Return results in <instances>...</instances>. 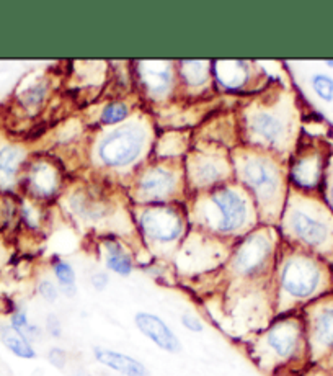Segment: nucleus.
Returning a JSON list of instances; mask_svg holds the SVG:
<instances>
[{
  "label": "nucleus",
  "mask_w": 333,
  "mask_h": 376,
  "mask_svg": "<svg viewBox=\"0 0 333 376\" xmlns=\"http://www.w3.org/2000/svg\"><path fill=\"white\" fill-rule=\"evenodd\" d=\"M74 376H90V373H89V371H85V370H77L74 373Z\"/></svg>",
  "instance_id": "nucleus-33"
},
{
  "label": "nucleus",
  "mask_w": 333,
  "mask_h": 376,
  "mask_svg": "<svg viewBox=\"0 0 333 376\" xmlns=\"http://www.w3.org/2000/svg\"><path fill=\"white\" fill-rule=\"evenodd\" d=\"M144 231L154 239L170 242L180 236L181 221L175 211L167 208L147 210L141 218Z\"/></svg>",
  "instance_id": "nucleus-5"
},
{
  "label": "nucleus",
  "mask_w": 333,
  "mask_h": 376,
  "mask_svg": "<svg viewBox=\"0 0 333 376\" xmlns=\"http://www.w3.org/2000/svg\"><path fill=\"white\" fill-rule=\"evenodd\" d=\"M181 76H183L185 80L190 82V84L199 85L206 80L208 69L199 61H185L183 67H181Z\"/></svg>",
  "instance_id": "nucleus-23"
},
{
  "label": "nucleus",
  "mask_w": 333,
  "mask_h": 376,
  "mask_svg": "<svg viewBox=\"0 0 333 376\" xmlns=\"http://www.w3.org/2000/svg\"><path fill=\"white\" fill-rule=\"evenodd\" d=\"M54 277H56L59 287H61L62 295L72 298L75 295V272L74 268L71 267L69 264L64 262V260H59V262L54 264L53 267Z\"/></svg>",
  "instance_id": "nucleus-21"
},
{
  "label": "nucleus",
  "mask_w": 333,
  "mask_h": 376,
  "mask_svg": "<svg viewBox=\"0 0 333 376\" xmlns=\"http://www.w3.org/2000/svg\"><path fill=\"white\" fill-rule=\"evenodd\" d=\"M268 255H270L268 239H264L263 236H252L242 244L239 252H237L234 267L244 277H252L263 268Z\"/></svg>",
  "instance_id": "nucleus-6"
},
{
  "label": "nucleus",
  "mask_w": 333,
  "mask_h": 376,
  "mask_svg": "<svg viewBox=\"0 0 333 376\" xmlns=\"http://www.w3.org/2000/svg\"><path fill=\"white\" fill-rule=\"evenodd\" d=\"M127 114V108L126 105L123 103H113L103 110L102 113V120L108 125H113V123H120L126 118Z\"/></svg>",
  "instance_id": "nucleus-25"
},
{
  "label": "nucleus",
  "mask_w": 333,
  "mask_h": 376,
  "mask_svg": "<svg viewBox=\"0 0 333 376\" xmlns=\"http://www.w3.org/2000/svg\"><path fill=\"white\" fill-rule=\"evenodd\" d=\"M0 342L3 343V347H6L8 352H12L13 355L18 357V359H36V350L33 345H31V342L21 336L20 332L15 331L10 324L0 325Z\"/></svg>",
  "instance_id": "nucleus-14"
},
{
  "label": "nucleus",
  "mask_w": 333,
  "mask_h": 376,
  "mask_svg": "<svg viewBox=\"0 0 333 376\" xmlns=\"http://www.w3.org/2000/svg\"><path fill=\"white\" fill-rule=\"evenodd\" d=\"M321 176V166L316 157H305L300 159L293 169L294 180L300 187H314Z\"/></svg>",
  "instance_id": "nucleus-18"
},
{
  "label": "nucleus",
  "mask_w": 333,
  "mask_h": 376,
  "mask_svg": "<svg viewBox=\"0 0 333 376\" xmlns=\"http://www.w3.org/2000/svg\"><path fill=\"white\" fill-rule=\"evenodd\" d=\"M325 64H327V66H332L333 67V61H325Z\"/></svg>",
  "instance_id": "nucleus-34"
},
{
  "label": "nucleus",
  "mask_w": 333,
  "mask_h": 376,
  "mask_svg": "<svg viewBox=\"0 0 333 376\" xmlns=\"http://www.w3.org/2000/svg\"><path fill=\"white\" fill-rule=\"evenodd\" d=\"M322 282V268L307 257L289 259L282 265L280 273L281 290L294 300H309V298L317 295Z\"/></svg>",
  "instance_id": "nucleus-1"
},
{
  "label": "nucleus",
  "mask_w": 333,
  "mask_h": 376,
  "mask_svg": "<svg viewBox=\"0 0 333 376\" xmlns=\"http://www.w3.org/2000/svg\"><path fill=\"white\" fill-rule=\"evenodd\" d=\"M134 324L143 336L147 337L150 342H154L162 350L168 352V354H179L181 350L180 339L159 316L143 311V313L134 316Z\"/></svg>",
  "instance_id": "nucleus-4"
},
{
  "label": "nucleus",
  "mask_w": 333,
  "mask_h": 376,
  "mask_svg": "<svg viewBox=\"0 0 333 376\" xmlns=\"http://www.w3.org/2000/svg\"><path fill=\"white\" fill-rule=\"evenodd\" d=\"M291 224H293L294 232L298 234L299 239L304 241L307 246L318 247L327 241L328 229L325 224L303 213V211H296L291 218Z\"/></svg>",
  "instance_id": "nucleus-11"
},
{
  "label": "nucleus",
  "mask_w": 333,
  "mask_h": 376,
  "mask_svg": "<svg viewBox=\"0 0 333 376\" xmlns=\"http://www.w3.org/2000/svg\"><path fill=\"white\" fill-rule=\"evenodd\" d=\"M198 178L201 183H211L216 182L221 172H219V167L214 162H204L198 167Z\"/></svg>",
  "instance_id": "nucleus-26"
},
{
  "label": "nucleus",
  "mask_w": 333,
  "mask_h": 376,
  "mask_svg": "<svg viewBox=\"0 0 333 376\" xmlns=\"http://www.w3.org/2000/svg\"><path fill=\"white\" fill-rule=\"evenodd\" d=\"M213 200L222 214L221 223H219V229L222 232L235 231L237 228L242 226V223L245 221L247 210H245V203L239 195L231 190H221L217 195H214Z\"/></svg>",
  "instance_id": "nucleus-8"
},
{
  "label": "nucleus",
  "mask_w": 333,
  "mask_h": 376,
  "mask_svg": "<svg viewBox=\"0 0 333 376\" xmlns=\"http://www.w3.org/2000/svg\"><path fill=\"white\" fill-rule=\"evenodd\" d=\"M141 76H143L145 85H147L150 92H154V94H162V92H165L168 79H170V77H168L167 67L159 66V64L154 62L143 64Z\"/></svg>",
  "instance_id": "nucleus-16"
},
{
  "label": "nucleus",
  "mask_w": 333,
  "mask_h": 376,
  "mask_svg": "<svg viewBox=\"0 0 333 376\" xmlns=\"http://www.w3.org/2000/svg\"><path fill=\"white\" fill-rule=\"evenodd\" d=\"M144 137L138 128H121L107 136L100 146V157L107 166L121 167L138 157Z\"/></svg>",
  "instance_id": "nucleus-3"
},
{
  "label": "nucleus",
  "mask_w": 333,
  "mask_h": 376,
  "mask_svg": "<svg viewBox=\"0 0 333 376\" xmlns=\"http://www.w3.org/2000/svg\"><path fill=\"white\" fill-rule=\"evenodd\" d=\"M12 325L13 329H15V331H18L21 334V336L28 339V341H35V339H38L39 337V327H36V325H33L28 321V316H26V313L24 309H18L15 311V313H13L10 316V323H8Z\"/></svg>",
  "instance_id": "nucleus-22"
},
{
  "label": "nucleus",
  "mask_w": 333,
  "mask_h": 376,
  "mask_svg": "<svg viewBox=\"0 0 333 376\" xmlns=\"http://www.w3.org/2000/svg\"><path fill=\"white\" fill-rule=\"evenodd\" d=\"M310 345L318 354L333 352V306H322L310 323Z\"/></svg>",
  "instance_id": "nucleus-9"
},
{
  "label": "nucleus",
  "mask_w": 333,
  "mask_h": 376,
  "mask_svg": "<svg viewBox=\"0 0 333 376\" xmlns=\"http://www.w3.org/2000/svg\"><path fill=\"white\" fill-rule=\"evenodd\" d=\"M38 295L43 298L44 301L54 302L59 298V290H57V287L51 282V280L44 278L38 283Z\"/></svg>",
  "instance_id": "nucleus-27"
},
{
  "label": "nucleus",
  "mask_w": 333,
  "mask_h": 376,
  "mask_svg": "<svg viewBox=\"0 0 333 376\" xmlns=\"http://www.w3.org/2000/svg\"><path fill=\"white\" fill-rule=\"evenodd\" d=\"M44 94H46V87L43 84H36L25 92L24 102L28 105V107H35V105L41 103V100L44 99Z\"/></svg>",
  "instance_id": "nucleus-28"
},
{
  "label": "nucleus",
  "mask_w": 333,
  "mask_h": 376,
  "mask_svg": "<svg viewBox=\"0 0 333 376\" xmlns=\"http://www.w3.org/2000/svg\"><path fill=\"white\" fill-rule=\"evenodd\" d=\"M312 87L316 94L325 102H333V79L325 74H316L312 77Z\"/></svg>",
  "instance_id": "nucleus-24"
},
{
  "label": "nucleus",
  "mask_w": 333,
  "mask_h": 376,
  "mask_svg": "<svg viewBox=\"0 0 333 376\" xmlns=\"http://www.w3.org/2000/svg\"><path fill=\"white\" fill-rule=\"evenodd\" d=\"M24 160V151L17 146L0 149V190H10L17 182V173Z\"/></svg>",
  "instance_id": "nucleus-12"
},
{
  "label": "nucleus",
  "mask_w": 333,
  "mask_h": 376,
  "mask_svg": "<svg viewBox=\"0 0 333 376\" xmlns=\"http://www.w3.org/2000/svg\"><path fill=\"white\" fill-rule=\"evenodd\" d=\"M181 324H183V327L188 329L190 332H196V334L203 332V329H204L201 319L196 318V316H193V314L181 316Z\"/></svg>",
  "instance_id": "nucleus-30"
},
{
  "label": "nucleus",
  "mask_w": 333,
  "mask_h": 376,
  "mask_svg": "<svg viewBox=\"0 0 333 376\" xmlns=\"http://www.w3.org/2000/svg\"><path fill=\"white\" fill-rule=\"evenodd\" d=\"M216 72H217L219 80H221L226 87H229V89H235V87L244 84L245 76H247L244 64L239 61L219 62L216 67Z\"/></svg>",
  "instance_id": "nucleus-17"
},
{
  "label": "nucleus",
  "mask_w": 333,
  "mask_h": 376,
  "mask_svg": "<svg viewBox=\"0 0 333 376\" xmlns=\"http://www.w3.org/2000/svg\"><path fill=\"white\" fill-rule=\"evenodd\" d=\"M31 188L36 195L48 196L51 195L56 188V173L49 169L46 164H38L33 167L30 176Z\"/></svg>",
  "instance_id": "nucleus-15"
},
{
  "label": "nucleus",
  "mask_w": 333,
  "mask_h": 376,
  "mask_svg": "<svg viewBox=\"0 0 333 376\" xmlns=\"http://www.w3.org/2000/svg\"><path fill=\"white\" fill-rule=\"evenodd\" d=\"M48 361L51 364L54 368L62 371L67 366V354L59 347L49 348L48 352Z\"/></svg>",
  "instance_id": "nucleus-29"
},
{
  "label": "nucleus",
  "mask_w": 333,
  "mask_h": 376,
  "mask_svg": "<svg viewBox=\"0 0 333 376\" xmlns=\"http://www.w3.org/2000/svg\"><path fill=\"white\" fill-rule=\"evenodd\" d=\"M264 343L281 366L299 360L304 347L303 324L296 319H280L264 332Z\"/></svg>",
  "instance_id": "nucleus-2"
},
{
  "label": "nucleus",
  "mask_w": 333,
  "mask_h": 376,
  "mask_svg": "<svg viewBox=\"0 0 333 376\" xmlns=\"http://www.w3.org/2000/svg\"><path fill=\"white\" fill-rule=\"evenodd\" d=\"M93 357L100 365L116 371L121 376H150V371L143 361H139L134 357L121 354V352L109 350V348L95 347Z\"/></svg>",
  "instance_id": "nucleus-7"
},
{
  "label": "nucleus",
  "mask_w": 333,
  "mask_h": 376,
  "mask_svg": "<svg viewBox=\"0 0 333 376\" xmlns=\"http://www.w3.org/2000/svg\"><path fill=\"white\" fill-rule=\"evenodd\" d=\"M332 203H333V188H332Z\"/></svg>",
  "instance_id": "nucleus-35"
},
{
  "label": "nucleus",
  "mask_w": 333,
  "mask_h": 376,
  "mask_svg": "<svg viewBox=\"0 0 333 376\" xmlns=\"http://www.w3.org/2000/svg\"><path fill=\"white\" fill-rule=\"evenodd\" d=\"M253 133L262 137V139L267 141V143H276L278 137L281 136V123L273 118L271 114L267 113H260L255 117V120L252 123Z\"/></svg>",
  "instance_id": "nucleus-19"
},
{
  "label": "nucleus",
  "mask_w": 333,
  "mask_h": 376,
  "mask_svg": "<svg viewBox=\"0 0 333 376\" xmlns=\"http://www.w3.org/2000/svg\"><path fill=\"white\" fill-rule=\"evenodd\" d=\"M107 267L116 275L127 277V275H131L132 272V260L120 246L109 244L107 254Z\"/></svg>",
  "instance_id": "nucleus-20"
},
{
  "label": "nucleus",
  "mask_w": 333,
  "mask_h": 376,
  "mask_svg": "<svg viewBox=\"0 0 333 376\" xmlns=\"http://www.w3.org/2000/svg\"><path fill=\"white\" fill-rule=\"evenodd\" d=\"M244 180L263 198H268L275 191V176L270 166L260 159H250L244 166Z\"/></svg>",
  "instance_id": "nucleus-10"
},
{
  "label": "nucleus",
  "mask_w": 333,
  "mask_h": 376,
  "mask_svg": "<svg viewBox=\"0 0 333 376\" xmlns=\"http://www.w3.org/2000/svg\"><path fill=\"white\" fill-rule=\"evenodd\" d=\"M173 188V176L163 169H154L141 180V194L147 200H161L170 194Z\"/></svg>",
  "instance_id": "nucleus-13"
},
{
  "label": "nucleus",
  "mask_w": 333,
  "mask_h": 376,
  "mask_svg": "<svg viewBox=\"0 0 333 376\" xmlns=\"http://www.w3.org/2000/svg\"><path fill=\"white\" fill-rule=\"evenodd\" d=\"M46 327H48L49 336H53V337H61V332H62L61 323H59V319H57L54 314H49V316H48V319H46Z\"/></svg>",
  "instance_id": "nucleus-31"
},
{
  "label": "nucleus",
  "mask_w": 333,
  "mask_h": 376,
  "mask_svg": "<svg viewBox=\"0 0 333 376\" xmlns=\"http://www.w3.org/2000/svg\"><path fill=\"white\" fill-rule=\"evenodd\" d=\"M90 282H92V287L95 288V290H97V291H103L105 288L108 287L109 278H108L107 273L98 272V273H93V277L90 278Z\"/></svg>",
  "instance_id": "nucleus-32"
}]
</instances>
